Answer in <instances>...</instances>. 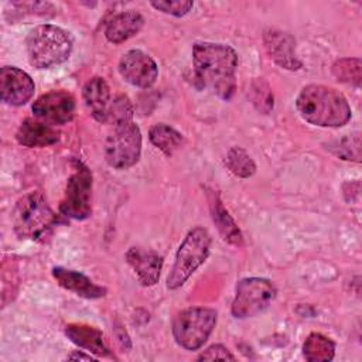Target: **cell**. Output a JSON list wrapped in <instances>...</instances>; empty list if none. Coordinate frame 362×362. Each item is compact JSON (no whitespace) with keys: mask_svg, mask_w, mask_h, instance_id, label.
Segmentation results:
<instances>
[{"mask_svg":"<svg viewBox=\"0 0 362 362\" xmlns=\"http://www.w3.org/2000/svg\"><path fill=\"white\" fill-rule=\"evenodd\" d=\"M194 76L199 88L211 89L221 99L229 100L236 90V51L219 42H197L192 48Z\"/></svg>","mask_w":362,"mask_h":362,"instance_id":"cell-1","label":"cell"},{"mask_svg":"<svg viewBox=\"0 0 362 362\" xmlns=\"http://www.w3.org/2000/svg\"><path fill=\"white\" fill-rule=\"evenodd\" d=\"M300 116L320 127H341L351 119V106L337 89L325 85H307L296 99Z\"/></svg>","mask_w":362,"mask_h":362,"instance_id":"cell-2","label":"cell"},{"mask_svg":"<svg viewBox=\"0 0 362 362\" xmlns=\"http://www.w3.org/2000/svg\"><path fill=\"white\" fill-rule=\"evenodd\" d=\"M57 222V215L38 191L24 195L16 204L13 226L20 239L45 242Z\"/></svg>","mask_w":362,"mask_h":362,"instance_id":"cell-3","label":"cell"},{"mask_svg":"<svg viewBox=\"0 0 362 362\" xmlns=\"http://www.w3.org/2000/svg\"><path fill=\"white\" fill-rule=\"evenodd\" d=\"M28 62L38 69H47L65 62L72 52L69 33L52 24L34 27L27 37Z\"/></svg>","mask_w":362,"mask_h":362,"instance_id":"cell-4","label":"cell"},{"mask_svg":"<svg viewBox=\"0 0 362 362\" xmlns=\"http://www.w3.org/2000/svg\"><path fill=\"white\" fill-rule=\"evenodd\" d=\"M211 235L202 228L191 229L181 242L171 272L167 277V287L175 290L181 287L191 274L206 260L211 249Z\"/></svg>","mask_w":362,"mask_h":362,"instance_id":"cell-5","label":"cell"},{"mask_svg":"<svg viewBox=\"0 0 362 362\" xmlns=\"http://www.w3.org/2000/svg\"><path fill=\"white\" fill-rule=\"evenodd\" d=\"M218 314L206 307H189L180 311L173 320L175 342L188 351L199 349L216 325Z\"/></svg>","mask_w":362,"mask_h":362,"instance_id":"cell-6","label":"cell"},{"mask_svg":"<svg viewBox=\"0 0 362 362\" xmlns=\"http://www.w3.org/2000/svg\"><path fill=\"white\" fill-rule=\"evenodd\" d=\"M274 284L263 277H246L238 281L230 313L235 318L243 320L262 314L276 298Z\"/></svg>","mask_w":362,"mask_h":362,"instance_id":"cell-7","label":"cell"},{"mask_svg":"<svg viewBox=\"0 0 362 362\" xmlns=\"http://www.w3.org/2000/svg\"><path fill=\"white\" fill-rule=\"evenodd\" d=\"M141 154V132L133 122L113 126L105 141V158L116 170L134 165Z\"/></svg>","mask_w":362,"mask_h":362,"instance_id":"cell-8","label":"cell"},{"mask_svg":"<svg viewBox=\"0 0 362 362\" xmlns=\"http://www.w3.org/2000/svg\"><path fill=\"white\" fill-rule=\"evenodd\" d=\"M92 173L76 161V168L68 178L65 195L59 205V212L71 219L83 221L92 215Z\"/></svg>","mask_w":362,"mask_h":362,"instance_id":"cell-9","label":"cell"},{"mask_svg":"<svg viewBox=\"0 0 362 362\" xmlns=\"http://www.w3.org/2000/svg\"><path fill=\"white\" fill-rule=\"evenodd\" d=\"M34 116L48 124H65L74 119L75 98L66 90H49L31 106Z\"/></svg>","mask_w":362,"mask_h":362,"instance_id":"cell-10","label":"cell"},{"mask_svg":"<svg viewBox=\"0 0 362 362\" xmlns=\"http://www.w3.org/2000/svg\"><path fill=\"white\" fill-rule=\"evenodd\" d=\"M119 72L130 85L146 89L157 81L158 66L148 54L140 49H130L120 58Z\"/></svg>","mask_w":362,"mask_h":362,"instance_id":"cell-11","label":"cell"},{"mask_svg":"<svg viewBox=\"0 0 362 362\" xmlns=\"http://www.w3.org/2000/svg\"><path fill=\"white\" fill-rule=\"evenodd\" d=\"M1 99L10 106H23L34 95L35 85L31 76L17 66H3L0 71Z\"/></svg>","mask_w":362,"mask_h":362,"instance_id":"cell-12","label":"cell"},{"mask_svg":"<svg viewBox=\"0 0 362 362\" xmlns=\"http://www.w3.org/2000/svg\"><path fill=\"white\" fill-rule=\"evenodd\" d=\"M263 40L270 58L277 65L290 71L301 68V62L296 55V41L290 34L270 28L264 31Z\"/></svg>","mask_w":362,"mask_h":362,"instance_id":"cell-13","label":"cell"},{"mask_svg":"<svg viewBox=\"0 0 362 362\" xmlns=\"http://www.w3.org/2000/svg\"><path fill=\"white\" fill-rule=\"evenodd\" d=\"M126 260L143 286H154L163 269V256L154 250L133 246L126 252Z\"/></svg>","mask_w":362,"mask_h":362,"instance_id":"cell-14","label":"cell"},{"mask_svg":"<svg viewBox=\"0 0 362 362\" xmlns=\"http://www.w3.org/2000/svg\"><path fill=\"white\" fill-rule=\"evenodd\" d=\"M52 276L61 287H64L65 290H69L83 298L95 300V298H102L106 294L105 287L98 286L88 276H85L81 272L69 270L65 267H54Z\"/></svg>","mask_w":362,"mask_h":362,"instance_id":"cell-15","label":"cell"},{"mask_svg":"<svg viewBox=\"0 0 362 362\" xmlns=\"http://www.w3.org/2000/svg\"><path fill=\"white\" fill-rule=\"evenodd\" d=\"M16 139L24 147H45L59 140V132L45 122L27 117L21 122Z\"/></svg>","mask_w":362,"mask_h":362,"instance_id":"cell-16","label":"cell"},{"mask_svg":"<svg viewBox=\"0 0 362 362\" xmlns=\"http://www.w3.org/2000/svg\"><path fill=\"white\" fill-rule=\"evenodd\" d=\"M144 18L134 10L115 14L105 27V37L112 44H122L134 37L143 27Z\"/></svg>","mask_w":362,"mask_h":362,"instance_id":"cell-17","label":"cell"},{"mask_svg":"<svg viewBox=\"0 0 362 362\" xmlns=\"http://www.w3.org/2000/svg\"><path fill=\"white\" fill-rule=\"evenodd\" d=\"M82 96L93 119H96L100 123H106L110 99V90L106 81L100 76L90 78L83 86Z\"/></svg>","mask_w":362,"mask_h":362,"instance_id":"cell-18","label":"cell"},{"mask_svg":"<svg viewBox=\"0 0 362 362\" xmlns=\"http://www.w3.org/2000/svg\"><path fill=\"white\" fill-rule=\"evenodd\" d=\"M209 211H211V218L222 236V239L233 246H243V236L240 229L238 228L236 222L233 218L229 215L228 209L223 206L219 195L214 191L209 194Z\"/></svg>","mask_w":362,"mask_h":362,"instance_id":"cell-19","label":"cell"},{"mask_svg":"<svg viewBox=\"0 0 362 362\" xmlns=\"http://www.w3.org/2000/svg\"><path fill=\"white\" fill-rule=\"evenodd\" d=\"M65 335L79 348H83L98 356L110 355L102 331L95 327L86 324H68L65 327Z\"/></svg>","mask_w":362,"mask_h":362,"instance_id":"cell-20","label":"cell"},{"mask_svg":"<svg viewBox=\"0 0 362 362\" xmlns=\"http://www.w3.org/2000/svg\"><path fill=\"white\" fill-rule=\"evenodd\" d=\"M303 354L310 362H328L335 356V344L331 338L320 332H313L303 344Z\"/></svg>","mask_w":362,"mask_h":362,"instance_id":"cell-21","label":"cell"},{"mask_svg":"<svg viewBox=\"0 0 362 362\" xmlns=\"http://www.w3.org/2000/svg\"><path fill=\"white\" fill-rule=\"evenodd\" d=\"M148 139L157 148H160L168 157L173 156L184 141L182 134L178 130L164 123H157L151 126L148 132Z\"/></svg>","mask_w":362,"mask_h":362,"instance_id":"cell-22","label":"cell"},{"mask_svg":"<svg viewBox=\"0 0 362 362\" xmlns=\"http://www.w3.org/2000/svg\"><path fill=\"white\" fill-rule=\"evenodd\" d=\"M226 167L229 171L240 178H249L256 173V164L253 158L242 147H230L226 154Z\"/></svg>","mask_w":362,"mask_h":362,"instance_id":"cell-23","label":"cell"},{"mask_svg":"<svg viewBox=\"0 0 362 362\" xmlns=\"http://www.w3.org/2000/svg\"><path fill=\"white\" fill-rule=\"evenodd\" d=\"M334 76L344 83L354 86L361 85L362 79V64L359 58H342L332 65Z\"/></svg>","mask_w":362,"mask_h":362,"instance_id":"cell-24","label":"cell"},{"mask_svg":"<svg viewBox=\"0 0 362 362\" xmlns=\"http://www.w3.org/2000/svg\"><path fill=\"white\" fill-rule=\"evenodd\" d=\"M133 105L126 95L116 96L107 107V122L112 126L126 124L133 122Z\"/></svg>","mask_w":362,"mask_h":362,"instance_id":"cell-25","label":"cell"},{"mask_svg":"<svg viewBox=\"0 0 362 362\" xmlns=\"http://www.w3.org/2000/svg\"><path fill=\"white\" fill-rule=\"evenodd\" d=\"M334 154L341 157L342 160H354L356 163L361 161V139L359 133L348 134L344 139L334 143L331 147Z\"/></svg>","mask_w":362,"mask_h":362,"instance_id":"cell-26","label":"cell"},{"mask_svg":"<svg viewBox=\"0 0 362 362\" xmlns=\"http://www.w3.org/2000/svg\"><path fill=\"white\" fill-rule=\"evenodd\" d=\"M156 10L175 17H182L194 7V3L189 0H170V1H151L150 3Z\"/></svg>","mask_w":362,"mask_h":362,"instance_id":"cell-27","label":"cell"},{"mask_svg":"<svg viewBox=\"0 0 362 362\" xmlns=\"http://www.w3.org/2000/svg\"><path fill=\"white\" fill-rule=\"evenodd\" d=\"M235 361V355L230 354V351L221 345V344H215L211 345L209 348H206L199 356L198 361Z\"/></svg>","mask_w":362,"mask_h":362,"instance_id":"cell-28","label":"cell"},{"mask_svg":"<svg viewBox=\"0 0 362 362\" xmlns=\"http://www.w3.org/2000/svg\"><path fill=\"white\" fill-rule=\"evenodd\" d=\"M68 359H74V361H79V359H83V361H92L93 358L90 356V355H85V354H82V352H74V354H71V355H68Z\"/></svg>","mask_w":362,"mask_h":362,"instance_id":"cell-29","label":"cell"}]
</instances>
